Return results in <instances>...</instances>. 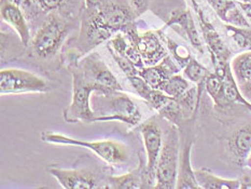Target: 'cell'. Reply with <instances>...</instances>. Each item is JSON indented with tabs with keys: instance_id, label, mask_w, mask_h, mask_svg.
Returning a JSON list of instances; mask_svg holds the SVG:
<instances>
[{
	"instance_id": "1",
	"label": "cell",
	"mask_w": 251,
	"mask_h": 189,
	"mask_svg": "<svg viewBox=\"0 0 251 189\" xmlns=\"http://www.w3.org/2000/svg\"><path fill=\"white\" fill-rule=\"evenodd\" d=\"M74 93L70 105L64 110L65 121L95 122L96 113L91 108L92 92H100V88L85 77L81 70H73Z\"/></svg>"
},
{
	"instance_id": "2",
	"label": "cell",
	"mask_w": 251,
	"mask_h": 189,
	"mask_svg": "<svg viewBox=\"0 0 251 189\" xmlns=\"http://www.w3.org/2000/svg\"><path fill=\"white\" fill-rule=\"evenodd\" d=\"M179 167V135L171 127L163 137V146L156 165V189H173L177 186Z\"/></svg>"
},
{
	"instance_id": "3",
	"label": "cell",
	"mask_w": 251,
	"mask_h": 189,
	"mask_svg": "<svg viewBox=\"0 0 251 189\" xmlns=\"http://www.w3.org/2000/svg\"><path fill=\"white\" fill-rule=\"evenodd\" d=\"M43 142L59 145H75L84 147L94 153L106 161L109 164H122L128 160V151L126 146L113 142V140H102V142H84L81 139L68 137L61 133L43 132L41 135Z\"/></svg>"
},
{
	"instance_id": "4",
	"label": "cell",
	"mask_w": 251,
	"mask_h": 189,
	"mask_svg": "<svg viewBox=\"0 0 251 189\" xmlns=\"http://www.w3.org/2000/svg\"><path fill=\"white\" fill-rule=\"evenodd\" d=\"M100 107L98 110L103 113L95 118V122L117 120L127 123L129 126H136L141 120V113L138 107L127 95L120 91L102 93Z\"/></svg>"
},
{
	"instance_id": "5",
	"label": "cell",
	"mask_w": 251,
	"mask_h": 189,
	"mask_svg": "<svg viewBox=\"0 0 251 189\" xmlns=\"http://www.w3.org/2000/svg\"><path fill=\"white\" fill-rule=\"evenodd\" d=\"M139 130L143 135L147 153V164H145L143 171V188H155V171L163 146L162 129L157 122L151 119L141 124Z\"/></svg>"
},
{
	"instance_id": "6",
	"label": "cell",
	"mask_w": 251,
	"mask_h": 189,
	"mask_svg": "<svg viewBox=\"0 0 251 189\" xmlns=\"http://www.w3.org/2000/svg\"><path fill=\"white\" fill-rule=\"evenodd\" d=\"M50 90L48 81L23 69H2L0 72V92L1 94L27 93L38 92L43 93Z\"/></svg>"
},
{
	"instance_id": "7",
	"label": "cell",
	"mask_w": 251,
	"mask_h": 189,
	"mask_svg": "<svg viewBox=\"0 0 251 189\" xmlns=\"http://www.w3.org/2000/svg\"><path fill=\"white\" fill-rule=\"evenodd\" d=\"M65 30L66 25L64 22L57 16L52 15L51 19L41 27L32 42V49L36 55L41 58L52 56L63 39Z\"/></svg>"
},
{
	"instance_id": "8",
	"label": "cell",
	"mask_w": 251,
	"mask_h": 189,
	"mask_svg": "<svg viewBox=\"0 0 251 189\" xmlns=\"http://www.w3.org/2000/svg\"><path fill=\"white\" fill-rule=\"evenodd\" d=\"M83 73L87 79L100 86L101 93L122 90L121 84L119 83L114 75L96 54H93L85 59Z\"/></svg>"
},
{
	"instance_id": "9",
	"label": "cell",
	"mask_w": 251,
	"mask_h": 189,
	"mask_svg": "<svg viewBox=\"0 0 251 189\" xmlns=\"http://www.w3.org/2000/svg\"><path fill=\"white\" fill-rule=\"evenodd\" d=\"M49 172L62 187L66 189H98L100 185L96 175L89 170H65L59 167H50Z\"/></svg>"
},
{
	"instance_id": "10",
	"label": "cell",
	"mask_w": 251,
	"mask_h": 189,
	"mask_svg": "<svg viewBox=\"0 0 251 189\" xmlns=\"http://www.w3.org/2000/svg\"><path fill=\"white\" fill-rule=\"evenodd\" d=\"M177 67L168 57L152 67H146L138 70V75L143 77L152 89L160 90L165 81L171 78L174 73H177Z\"/></svg>"
},
{
	"instance_id": "11",
	"label": "cell",
	"mask_w": 251,
	"mask_h": 189,
	"mask_svg": "<svg viewBox=\"0 0 251 189\" xmlns=\"http://www.w3.org/2000/svg\"><path fill=\"white\" fill-rule=\"evenodd\" d=\"M1 18L18 31L24 46H28L29 29L27 27L24 15L18 5L9 0H1Z\"/></svg>"
},
{
	"instance_id": "12",
	"label": "cell",
	"mask_w": 251,
	"mask_h": 189,
	"mask_svg": "<svg viewBox=\"0 0 251 189\" xmlns=\"http://www.w3.org/2000/svg\"><path fill=\"white\" fill-rule=\"evenodd\" d=\"M135 48L137 49L143 61L146 63H156L166 56V52L154 34L148 32L136 39Z\"/></svg>"
},
{
	"instance_id": "13",
	"label": "cell",
	"mask_w": 251,
	"mask_h": 189,
	"mask_svg": "<svg viewBox=\"0 0 251 189\" xmlns=\"http://www.w3.org/2000/svg\"><path fill=\"white\" fill-rule=\"evenodd\" d=\"M191 147L192 144L185 145L183 148L182 155L179 159V170H178V177H177V186L179 189H194L201 188L198 181L195 177V171L192 170L191 166Z\"/></svg>"
},
{
	"instance_id": "14",
	"label": "cell",
	"mask_w": 251,
	"mask_h": 189,
	"mask_svg": "<svg viewBox=\"0 0 251 189\" xmlns=\"http://www.w3.org/2000/svg\"><path fill=\"white\" fill-rule=\"evenodd\" d=\"M230 150L238 163L247 159L251 151V126H246L233 134L230 139Z\"/></svg>"
},
{
	"instance_id": "15",
	"label": "cell",
	"mask_w": 251,
	"mask_h": 189,
	"mask_svg": "<svg viewBox=\"0 0 251 189\" xmlns=\"http://www.w3.org/2000/svg\"><path fill=\"white\" fill-rule=\"evenodd\" d=\"M140 163L137 169L122 176L109 177V188L114 189H139L143 188V171L145 163L143 158H139Z\"/></svg>"
},
{
	"instance_id": "16",
	"label": "cell",
	"mask_w": 251,
	"mask_h": 189,
	"mask_svg": "<svg viewBox=\"0 0 251 189\" xmlns=\"http://www.w3.org/2000/svg\"><path fill=\"white\" fill-rule=\"evenodd\" d=\"M195 177L201 188L204 189H238L241 181L225 180L209 173L208 171H195Z\"/></svg>"
},
{
	"instance_id": "17",
	"label": "cell",
	"mask_w": 251,
	"mask_h": 189,
	"mask_svg": "<svg viewBox=\"0 0 251 189\" xmlns=\"http://www.w3.org/2000/svg\"><path fill=\"white\" fill-rule=\"evenodd\" d=\"M233 73L239 84L247 82L251 79V52L239 54L232 63Z\"/></svg>"
},
{
	"instance_id": "18",
	"label": "cell",
	"mask_w": 251,
	"mask_h": 189,
	"mask_svg": "<svg viewBox=\"0 0 251 189\" xmlns=\"http://www.w3.org/2000/svg\"><path fill=\"white\" fill-rule=\"evenodd\" d=\"M189 89V82L182 77V76L173 75L171 78H168L165 82L163 83L160 90L164 92L168 96L177 100L182 94H184Z\"/></svg>"
},
{
	"instance_id": "19",
	"label": "cell",
	"mask_w": 251,
	"mask_h": 189,
	"mask_svg": "<svg viewBox=\"0 0 251 189\" xmlns=\"http://www.w3.org/2000/svg\"><path fill=\"white\" fill-rule=\"evenodd\" d=\"M205 86L208 94L214 100L216 105H222V103L226 101L225 96V89H223V77L219 74H209L205 80Z\"/></svg>"
},
{
	"instance_id": "20",
	"label": "cell",
	"mask_w": 251,
	"mask_h": 189,
	"mask_svg": "<svg viewBox=\"0 0 251 189\" xmlns=\"http://www.w3.org/2000/svg\"><path fill=\"white\" fill-rule=\"evenodd\" d=\"M198 91L199 90L193 86V88L189 89L184 94L180 96L179 99H177L180 107H181L183 118L185 119H190L192 117L195 113L196 108H198L200 100V94L198 93Z\"/></svg>"
},
{
	"instance_id": "21",
	"label": "cell",
	"mask_w": 251,
	"mask_h": 189,
	"mask_svg": "<svg viewBox=\"0 0 251 189\" xmlns=\"http://www.w3.org/2000/svg\"><path fill=\"white\" fill-rule=\"evenodd\" d=\"M221 76L223 77V89H225L226 100L228 102H241L246 105L248 102H246L243 99L241 92H239V90L237 89L235 80L233 78L230 67H228L227 65L225 69V72H223Z\"/></svg>"
},
{
	"instance_id": "22",
	"label": "cell",
	"mask_w": 251,
	"mask_h": 189,
	"mask_svg": "<svg viewBox=\"0 0 251 189\" xmlns=\"http://www.w3.org/2000/svg\"><path fill=\"white\" fill-rule=\"evenodd\" d=\"M128 20V15L126 11L118 7H112L106 10L101 15L102 24L109 28L117 29L119 27L123 26Z\"/></svg>"
},
{
	"instance_id": "23",
	"label": "cell",
	"mask_w": 251,
	"mask_h": 189,
	"mask_svg": "<svg viewBox=\"0 0 251 189\" xmlns=\"http://www.w3.org/2000/svg\"><path fill=\"white\" fill-rule=\"evenodd\" d=\"M178 19L179 20H176L174 22H176V23H178L180 26L183 27V29L185 30V32H187V35L189 37L191 43H192V46L198 49L200 52H203V45H201V41L200 39L198 30L195 28L194 22L192 18H191V14L189 12L183 13L180 15Z\"/></svg>"
},
{
	"instance_id": "24",
	"label": "cell",
	"mask_w": 251,
	"mask_h": 189,
	"mask_svg": "<svg viewBox=\"0 0 251 189\" xmlns=\"http://www.w3.org/2000/svg\"><path fill=\"white\" fill-rule=\"evenodd\" d=\"M209 74L210 73L207 70V68H205L203 65L200 64L194 58H191L184 67V75L187 76L188 79L196 83L205 82V80L208 77Z\"/></svg>"
},
{
	"instance_id": "25",
	"label": "cell",
	"mask_w": 251,
	"mask_h": 189,
	"mask_svg": "<svg viewBox=\"0 0 251 189\" xmlns=\"http://www.w3.org/2000/svg\"><path fill=\"white\" fill-rule=\"evenodd\" d=\"M226 29L227 34L230 35V37H232V39L238 47L246 48L248 46H251V30L237 28V27L233 26H226Z\"/></svg>"
},
{
	"instance_id": "26",
	"label": "cell",
	"mask_w": 251,
	"mask_h": 189,
	"mask_svg": "<svg viewBox=\"0 0 251 189\" xmlns=\"http://www.w3.org/2000/svg\"><path fill=\"white\" fill-rule=\"evenodd\" d=\"M167 47L169 49V51L172 52L174 57L177 59V62L180 63L181 66L187 65L189 63V61L191 59V54L187 47H184L182 45H178V43H176L171 39H167Z\"/></svg>"
},
{
	"instance_id": "27",
	"label": "cell",
	"mask_w": 251,
	"mask_h": 189,
	"mask_svg": "<svg viewBox=\"0 0 251 189\" xmlns=\"http://www.w3.org/2000/svg\"><path fill=\"white\" fill-rule=\"evenodd\" d=\"M108 49H109V51L112 53L114 59L117 61L120 68L122 69V72L127 76V78L130 77V76L138 74V70H137V67H136V65L132 61H130V59L126 55H121V54H118L113 50H111L109 47H108Z\"/></svg>"
},
{
	"instance_id": "28",
	"label": "cell",
	"mask_w": 251,
	"mask_h": 189,
	"mask_svg": "<svg viewBox=\"0 0 251 189\" xmlns=\"http://www.w3.org/2000/svg\"><path fill=\"white\" fill-rule=\"evenodd\" d=\"M128 80H129V82L132 83L134 88L136 89V91L138 92V94L146 101L148 100L150 92L152 91V88L146 82L145 79L143 77H140V76L137 74V75L130 76V77H128Z\"/></svg>"
},
{
	"instance_id": "29",
	"label": "cell",
	"mask_w": 251,
	"mask_h": 189,
	"mask_svg": "<svg viewBox=\"0 0 251 189\" xmlns=\"http://www.w3.org/2000/svg\"><path fill=\"white\" fill-rule=\"evenodd\" d=\"M209 2L223 20H225L227 11L234 5L232 0H209Z\"/></svg>"
},
{
	"instance_id": "30",
	"label": "cell",
	"mask_w": 251,
	"mask_h": 189,
	"mask_svg": "<svg viewBox=\"0 0 251 189\" xmlns=\"http://www.w3.org/2000/svg\"><path fill=\"white\" fill-rule=\"evenodd\" d=\"M41 5L46 9H55L61 4L62 0H40Z\"/></svg>"
},
{
	"instance_id": "31",
	"label": "cell",
	"mask_w": 251,
	"mask_h": 189,
	"mask_svg": "<svg viewBox=\"0 0 251 189\" xmlns=\"http://www.w3.org/2000/svg\"><path fill=\"white\" fill-rule=\"evenodd\" d=\"M241 90L245 95L251 97V79L247 81V82L241 84Z\"/></svg>"
},
{
	"instance_id": "32",
	"label": "cell",
	"mask_w": 251,
	"mask_h": 189,
	"mask_svg": "<svg viewBox=\"0 0 251 189\" xmlns=\"http://www.w3.org/2000/svg\"><path fill=\"white\" fill-rule=\"evenodd\" d=\"M145 1H146V0H132V2L136 5V7H138V8H140L141 5L145 3Z\"/></svg>"
},
{
	"instance_id": "33",
	"label": "cell",
	"mask_w": 251,
	"mask_h": 189,
	"mask_svg": "<svg viewBox=\"0 0 251 189\" xmlns=\"http://www.w3.org/2000/svg\"><path fill=\"white\" fill-rule=\"evenodd\" d=\"M101 1V0H86V2H87V4L89 5H93V7H94V5H96V4H98Z\"/></svg>"
}]
</instances>
